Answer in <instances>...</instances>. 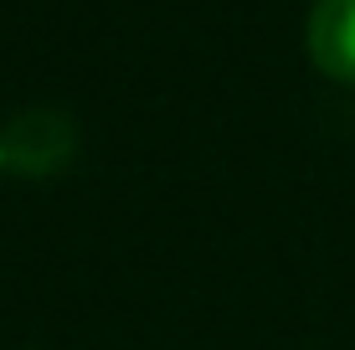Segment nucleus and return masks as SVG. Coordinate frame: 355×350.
<instances>
[{
    "label": "nucleus",
    "mask_w": 355,
    "mask_h": 350,
    "mask_svg": "<svg viewBox=\"0 0 355 350\" xmlns=\"http://www.w3.org/2000/svg\"><path fill=\"white\" fill-rule=\"evenodd\" d=\"M0 165H6V160H0Z\"/></svg>",
    "instance_id": "3"
},
{
    "label": "nucleus",
    "mask_w": 355,
    "mask_h": 350,
    "mask_svg": "<svg viewBox=\"0 0 355 350\" xmlns=\"http://www.w3.org/2000/svg\"><path fill=\"white\" fill-rule=\"evenodd\" d=\"M72 144H78V129L57 108H26L0 134V160L16 165L21 175H52L67 165Z\"/></svg>",
    "instance_id": "1"
},
{
    "label": "nucleus",
    "mask_w": 355,
    "mask_h": 350,
    "mask_svg": "<svg viewBox=\"0 0 355 350\" xmlns=\"http://www.w3.org/2000/svg\"><path fill=\"white\" fill-rule=\"evenodd\" d=\"M309 57L335 82H355V0H320L314 6Z\"/></svg>",
    "instance_id": "2"
}]
</instances>
